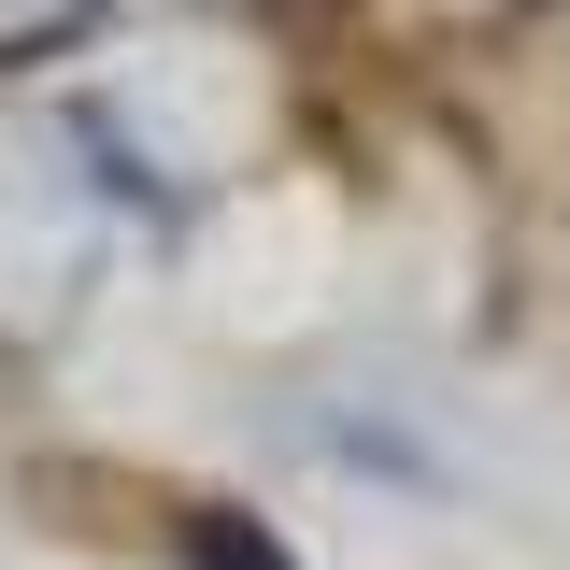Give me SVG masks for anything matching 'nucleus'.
Wrapping results in <instances>:
<instances>
[{
	"mask_svg": "<svg viewBox=\"0 0 570 570\" xmlns=\"http://www.w3.org/2000/svg\"><path fill=\"white\" fill-rule=\"evenodd\" d=\"M186 557H200V570H285V542L243 528V513H186Z\"/></svg>",
	"mask_w": 570,
	"mask_h": 570,
	"instance_id": "obj_1",
	"label": "nucleus"
}]
</instances>
